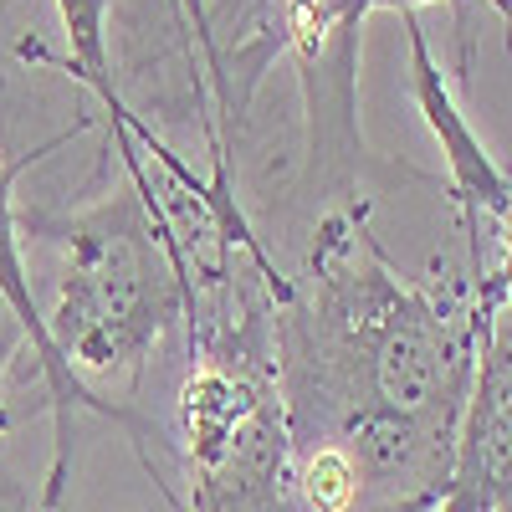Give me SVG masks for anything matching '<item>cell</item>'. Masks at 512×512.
<instances>
[{"label":"cell","instance_id":"obj_1","mask_svg":"<svg viewBox=\"0 0 512 512\" xmlns=\"http://www.w3.org/2000/svg\"><path fill=\"white\" fill-rule=\"evenodd\" d=\"M21 231L62 251L47 333L67 369L88 379H144L169 328L185 323V262L164 190L118 185L77 210H21Z\"/></svg>","mask_w":512,"mask_h":512},{"label":"cell","instance_id":"obj_2","mask_svg":"<svg viewBox=\"0 0 512 512\" xmlns=\"http://www.w3.org/2000/svg\"><path fill=\"white\" fill-rule=\"evenodd\" d=\"M267 52H287L303 82L308 185L354 200L359 164V26L374 0H267Z\"/></svg>","mask_w":512,"mask_h":512},{"label":"cell","instance_id":"obj_3","mask_svg":"<svg viewBox=\"0 0 512 512\" xmlns=\"http://www.w3.org/2000/svg\"><path fill=\"white\" fill-rule=\"evenodd\" d=\"M88 123H93V118H77L72 128H62V134L41 139L36 149H26V154H16V159L0 164V297H6L11 313L21 318V328H26V338H31V359H36L41 384H47V400H52V466H47V492H41V502L57 507V502L67 497V482H72V415H77V410H93V415L123 425V431L134 436V446L144 451V461H149V472H154L159 492L175 502V487H169V477H164L169 441L159 436V425H149V420H139L134 410H123V405L103 400L93 384H82V379L67 369V359L57 354L52 333H47V313H41V297H36V287H31L26 256H21V205H16V180L26 175L31 164L47 159V154L67 149Z\"/></svg>","mask_w":512,"mask_h":512},{"label":"cell","instance_id":"obj_4","mask_svg":"<svg viewBox=\"0 0 512 512\" xmlns=\"http://www.w3.org/2000/svg\"><path fill=\"white\" fill-rule=\"evenodd\" d=\"M400 21H405V52H410V98H415L425 128H431V139L446 159L451 205H456V221H461V236H466V262H472L482 277H492L502 267L482 262V246L497 241L507 251V241H512V180H507V169L487 154V144L477 139L472 118L461 113V103L451 93V77L436 62L431 41H425L420 11H405Z\"/></svg>","mask_w":512,"mask_h":512},{"label":"cell","instance_id":"obj_5","mask_svg":"<svg viewBox=\"0 0 512 512\" xmlns=\"http://www.w3.org/2000/svg\"><path fill=\"white\" fill-rule=\"evenodd\" d=\"M436 512H512V282L482 328L472 395L456 425L451 482Z\"/></svg>","mask_w":512,"mask_h":512},{"label":"cell","instance_id":"obj_6","mask_svg":"<svg viewBox=\"0 0 512 512\" xmlns=\"http://www.w3.org/2000/svg\"><path fill=\"white\" fill-rule=\"evenodd\" d=\"M57 6V21H62V36H67V72L93 88L103 113H108V134H128L134 139L144 118L123 103L118 93V77H113V57H108V16H113V0H52Z\"/></svg>","mask_w":512,"mask_h":512},{"label":"cell","instance_id":"obj_7","mask_svg":"<svg viewBox=\"0 0 512 512\" xmlns=\"http://www.w3.org/2000/svg\"><path fill=\"white\" fill-rule=\"evenodd\" d=\"M190 36H195V47L205 57V77H210V88H216V128H221V144H226V113H231V88H226V62H221V41H216V21H210V6L205 0H175ZM231 154V144H226Z\"/></svg>","mask_w":512,"mask_h":512},{"label":"cell","instance_id":"obj_8","mask_svg":"<svg viewBox=\"0 0 512 512\" xmlns=\"http://www.w3.org/2000/svg\"><path fill=\"white\" fill-rule=\"evenodd\" d=\"M21 349H31V338H26L21 318L11 313V303H6V297H0V384H6L11 364L21 359ZM0 431H6V405H0Z\"/></svg>","mask_w":512,"mask_h":512},{"label":"cell","instance_id":"obj_9","mask_svg":"<svg viewBox=\"0 0 512 512\" xmlns=\"http://www.w3.org/2000/svg\"><path fill=\"white\" fill-rule=\"evenodd\" d=\"M425 6H436V0H374V11H425Z\"/></svg>","mask_w":512,"mask_h":512},{"label":"cell","instance_id":"obj_10","mask_svg":"<svg viewBox=\"0 0 512 512\" xmlns=\"http://www.w3.org/2000/svg\"><path fill=\"white\" fill-rule=\"evenodd\" d=\"M487 6H492V11H497V16H502V26H507V31H512V0H487Z\"/></svg>","mask_w":512,"mask_h":512},{"label":"cell","instance_id":"obj_11","mask_svg":"<svg viewBox=\"0 0 512 512\" xmlns=\"http://www.w3.org/2000/svg\"><path fill=\"white\" fill-rule=\"evenodd\" d=\"M0 436H6V431H0Z\"/></svg>","mask_w":512,"mask_h":512}]
</instances>
